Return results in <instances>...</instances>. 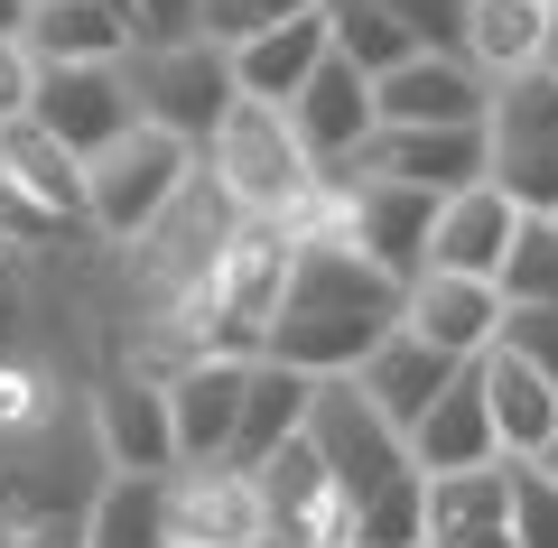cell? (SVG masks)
<instances>
[{
	"mask_svg": "<svg viewBox=\"0 0 558 548\" xmlns=\"http://www.w3.org/2000/svg\"><path fill=\"white\" fill-rule=\"evenodd\" d=\"M400 307H410V289L381 260H363L344 233H307L299 260H289V289H279V316H270V363L344 381L363 373V353L381 334H400Z\"/></svg>",
	"mask_w": 558,
	"mask_h": 548,
	"instance_id": "cell-1",
	"label": "cell"
},
{
	"mask_svg": "<svg viewBox=\"0 0 558 548\" xmlns=\"http://www.w3.org/2000/svg\"><path fill=\"white\" fill-rule=\"evenodd\" d=\"M205 176H215L252 223H289V215L326 186V168L307 158L289 102H252V94H242L233 112H223V131L205 139Z\"/></svg>",
	"mask_w": 558,
	"mask_h": 548,
	"instance_id": "cell-2",
	"label": "cell"
},
{
	"mask_svg": "<svg viewBox=\"0 0 558 548\" xmlns=\"http://www.w3.org/2000/svg\"><path fill=\"white\" fill-rule=\"evenodd\" d=\"M196 176H205L196 139L159 131V121H131L102 158H84V223H94L102 242H149L159 215L196 186Z\"/></svg>",
	"mask_w": 558,
	"mask_h": 548,
	"instance_id": "cell-3",
	"label": "cell"
},
{
	"mask_svg": "<svg viewBox=\"0 0 558 548\" xmlns=\"http://www.w3.org/2000/svg\"><path fill=\"white\" fill-rule=\"evenodd\" d=\"M121 75H131L140 121H159V131L196 139V149L223 131V112L242 102L233 47H215V38H140L131 57H121Z\"/></svg>",
	"mask_w": 558,
	"mask_h": 548,
	"instance_id": "cell-4",
	"label": "cell"
},
{
	"mask_svg": "<svg viewBox=\"0 0 558 548\" xmlns=\"http://www.w3.org/2000/svg\"><path fill=\"white\" fill-rule=\"evenodd\" d=\"M484 139H494V186L502 196H512L521 215H558V75L549 65L494 84Z\"/></svg>",
	"mask_w": 558,
	"mask_h": 548,
	"instance_id": "cell-5",
	"label": "cell"
},
{
	"mask_svg": "<svg viewBox=\"0 0 558 548\" xmlns=\"http://www.w3.org/2000/svg\"><path fill=\"white\" fill-rule=\"evenodd\" d=\"M307 447L326 455V474L344 484V502H373L381 484H400V474H418L410 465V437L391 428V418L373 410V400L354 391V373L344 381H317V410H307Z\"/></svg>",
	"mask_w": 558,
	"mask_h": 548,
	"instance_id": "cell-6",
	"label": "cell"
},
{
	"mask_svg": "<svg viewBox=\"0 0 558 548\" xmlns=\"http://www.w3.org/2000/svg\"><path fill=\"white\" fill-rule=\"evenodd\" d=\"M438 205H447V196H418V186H391V176H363V168H344V176H336V233L354 242L363 260H381L400 289L428 270Z\"/></svg>",
	"mask_w": 558,
	"mask_h": 548,
	"instance_id": "cell-7",
	"label": "cell"
},
{
	"mask_svg": "<svg viewBox=\"0 0 558 548\" xmlns=\"http://www.w3.org/2000/svg\"><path fill=\"white\" fill-rule=\"evenodd\" d=\"M242 223H252V215H242V205L223 196L215 176H196V186H186V196L159 215V233H149V242H131V252H140V297H149V307L186 297V289H196V279L223 260V242H233Z\"/></svg>",
	"mask_w": 558,
	"mask_h": 548,
	"instance_id": "cell-8",
	"label": "cell"
},
{
	"mask_svg": "<svg viewBox=\"0 0 558 548\" xmlns=\"http://www.w3.org/2000/svg\"><path fill=\"white\" fill-rule=\"evenodd\" d=\"M168 548H270L260 474H242V465H178L168 474Z\"/></svg>",
	"mask_w": 558,
	"mask_h": 548,
	"instance_id": "cell-9",
	"label": "cell"
},
{
	"mask_svg": "<svg viewBox=\"0 0 558 548\" xmlns=\"http://www.w3.org/2000/svg\"><path fill=\"white\" fill-rule=\"evenodd\" d=\"M260 511H270V548H354V502L307 437L260 465Z\"/></svg>",
	"mask_w": 558,
	"mask_h": 548,
	"instance_id": "cell-10",
	"label": "cell"
},
{
	"mask_svg": "<svg viewBox=\"0 0 558 548\" xmlns=\"http://www.w3.org/2000/svg\"><path fill=\"white\" fill-rule=\"evenodd\" d=\"M381 121H410V131H484L494 112V75H475V57H438V47H418L410 65L373 84Z\"/></svg>",
	"mask_w": 558,
	"mask_h": 548,
	"instance_id": "cell-11",
	"label": "cell"
},
{
	"mask_svg": "<svg viewBox=\"0 0 558 548\" xmlns=\"http://www.w3.org/2000/svg\"><path fill=\"white\" fill-rule=\"evenodd\" d=\"M28 121L57 131L75 158H102L140 121V102H131V75L121 65H38V112Z\"/></svg>",
	"mask_w": 558,
	"mask_h": 548,
	"instance_id": "cell-12",
	"label": "cell"
},
{
	"mask_svg": "<svg viewBox=\"0 0 558 548\" xmlns=\"http://www.w3.org/2000/svg\"><path fill=\"white\" fill-rule=\"evenodd\" d=\"M354 168L391 176V186H418V196H465V186L494 176V139L484 131H410V121H381Z\"/></svg>",
	"mask_w": 558,
	"mask_h": 548,
	"instance_id": "cell-13",
	"label": "cell"
},
{
	"mask_svg": "<svg viewBox=\"0 0 558 548\" xmlns=\"http://www.w3.org/2000/svg\"><path fill=\"white\" fill-rule=\"evenodd\" d=\"M94 447H102V474H178V410H168V381L112 373L94 391Z\"/></svg>",
	"mask_w": 558,
	"mask_h": 548,
	"instance_id": "cell-14",
	"label": "cell"
},
{
	"mask_svg": "<svg viewBox=\"0 0 558 548\" xmlns=\"http://www.w3.org/2000/svg\"><path fill=\"white\" fill-rule=\"evenodd\" d=\"M502 316H512L502 279L418 270V279H410V307H400V326H410V334H428V344H438V353H457V363H484V353L502 344Z\"/></svg>",
	"mask_w": 558,
	"mask_h": 548,
	"instance_id": "cell-15",
	"label": "cell"
},
{
	"mask_svg": "<svg viewBox=\"0 0 558 548\" xmlns=\"http://www.w3.org/2000/svg\"><path fill=\"white\" fill-rule=\"evenodd\" d=\"M289 121H299V139H307V158H317L326 176H344L363 149H373V131H381V102H373V75H363L354 57H326L317 75H307V94L289 102Z\"/></svg>",
	"mask_w": 558,
	"mask_h": 548,
	"instance_id": "cell-16",
	"label": "cell"
},
{
	"mask_svg": "<svg viewBox=\"0 0 558 548\" xmlns=\"http://www.w3.org/2000/svg\"><path fill=\"white\" fill-rule=\"evenodd\" d=\"M242 391H252V363H233V353H196V363L168 381V410H178V465H233Z\"/></svg>",
	"mask_w": 558,
	"mask_h": 548,
	"instance_id": "cell-17",
	"label": "cell"
},
{
	"mask_svg": "<svg viewBox=\"0 0 558 548\" xmlns=\"http://www.w3.org/2000/svg\"><path fill=\"white\" fill-rule=\"evenodd\" d=\"M457 373H465L457 353H438V344H428V334H410V326H400V334H381V344L363 353V373H354V391L373 400V410L391 418L400 437H410L418 418L438 410V391H447V381H457Z\"/></svg>",
	"mask_w": 558,
	"mask_h": 548,
	"instance_id": "cell-18",
	"label": "cell"
},
{
	"mask_svg": "<svg viewBox=\"0 0 558 548\" xmlns=\"http://www.w3.org/2000/svg\"><path fill=\"white\" fill-rule=\"evenodd\" d=\"M410 465H418V474H475V465H502L494 400H484V363H465V373L438 391V410L410 428Z\"/></svg>",
	"mask_w": 558,
	"mask_h": 548,
	"instance_id": "cell-19",
	"label": "cell"
},
{
	"mask_svg": "<svg viewBox=\"0 0 558 548\" xmlns=\"http://www.w3.org/2000/svg\"><path fill=\"white\" fill-rule=\"evenodd\" d=\"M512 242H521V205L502 196L494 176H484V186H465V196H447V205H438V233H428V270L502 279Z\"/></svg>",
	"mask_w": 558,
	"mask_h": 548,
	"instance_id": "cell-20",
	"label": "cell"
},
{
	"mask_svg": "<svg viewBox=\"0 0 558 548\" xmlns=\"http://www.w3.org/2000/svg\"><path fill=\"white\" fill-rule=\"evenodd\" d=\"M428 548H521L512 539V455L475 474H428Z\"/></svg>",
	"mask_w": 558,
	"mask_h": 548,
	"instance_id": "cell-21",
	"label": "cell"
},
{
	"mask_svg": "<svg viewBox=\"0 0 558 548\" xmlns=\"http://www.w3.org/2000/svg\"><path fill=\"white\" fill-rule=\"evenodd\" d=\"M140 20L121 0H28V57L38 65H121Z\"/></svg>",
	"mask_w": 558,
	"mask_h": 548,
	"instance_id": "cell-22",
	"label": "cell"
},
{
	"mask_svg": "<svg viewBox=\"0 0 558 548\" xmlns=\"http://www.w3.org/2000/svg\"><path fill=\"white\" fill-rule=\"evenodd\" d=\"M558 47V0H465V57L475 75H531Z\"/></svg>",
	"mask_w": 558,
	"mask_h": 548,
	"instance_id": "cell-23",
	"label": "cell"
},
{
	"mask_svg": "<svg viewBox=\"0 0 558 548\" xmlns=\"http://www.w3.org/2000/svg\"><path fill=\"white\" fill-rule=\"evenodd\" d=\"M307 410H317V373H289L260 353L252 363V391H242V437H233V465L260 474L279 447H299L307 437Z\"/></svg>",
	"mask_w": 558,
	"mask_h": 548,
	"instance_id": "cell-24",
	"label": "cell"
},
{
	"mask_svg": "<svg viewBox=\"0 0 558 548\" xmlns=\"http://www.w3.org/2000/svg\"><path fill=\"white\" fill-rule=\"evenodd\" d=\"M336 57V28H326V0L307 10V20H289V28H260L252 47H233V84L252 102H299L307 94V75Z\"/></svg>",
	"mask_w": 558,
	"mask_h": 548,
	"instance_id": "cell-25",
	"label": "cell"
},
{
	"mask_svg": "<svg viewBox=\"0 0 558 548\" xmlns=\"http://www.w3.org/2000/svg\"><path fill=\"white\" fill-rule=\"evenodd\" d=\"M484 400H494V437H502V455H549V437H558V381L549 373H531L521 353H484Z\"/></svg>",
	"mask_w": 558,
	"mask_h": 548,
	"instance_id": "cell-26",
	"label": "cell"
},
{
	"mask_svg": "<svg viewBox=\"0 0 558 548\" xmlns=\"http://www.w3.org/2000/svg\"><path fill=\"white\" fill-rule=\"evenodd\" d=\"M0 168L20 176V196L38 205V215H57V223H84V158L65 149L57 131H38V121L0 131Z\"/></svg>",
	"mask_w": 558,
	"mask_h": 548,
	"instance_id": "cell-27",
	"label": "cell"
},
{
	"mask_svg": "<svg viewBox=\"0 0 558 548\" xmlns=\"http://www.w3.org/2000/svg\"><path fill=\"white\" fill-rule=\"evenodd\" d=\"M84 548H168V474H102L84 502Z\"/></svg>",
	"mask_w": 558,
	"mask_h": 548,
	"instance_id": "cell-28",
	"label": "cell"
},
{
	"mask_svg": "<svg viewBox=\"0 0 558 548\" xmlns=\"http://www.w3.org/2000/svg\"><path fill=\"white\" fill-rule=\"evenodd\" d=\"M326 28H336V57H354L373 84L391 75V65L418 57V38L391 20V10H381V0H326Z\"/></svg>",
	"mask_w": 558,
	"mask_h": 548,
	"instance_id": "cell-29",
	"label": "cell"
},
{
	"mask_svg": "<svg viewBox=\"0 0 558 548\" xmlns=\"http://www.w3.org/2000/svg\"><path fill=\"white\" fill-rule=\"evenodd\" d=\"M354 548H428V474H400L354 511Z\"/></svg>",
	"mask_w": 558,
	"mask_h": 548,
	"instance_id": "cell-30",
	"label": "cell"
},
{
	"mask_svg": "<svg viewBox=\"0 0 558 548\" xmlns=\"http://www.w3.org/2000/svg\"><path fill=\"white\" fill-rule=\"evenodd\" d=\"M57 418V373L28 353H0V437H47Z\"/></svg>",
	"mask_w": 558,
	"mask_h": 548,
	"instance_id": "cell-31",
	"label": "cell"
},
{
	"mask_svg": "<svg viewBox=\"0 0 558 548\" xmlns=\"http://www.w3.org/2000/svg\"><path fill=\"white\" fill-rule=\"evenodd\" d=\"M502 297H558V215H521V242L502 260Z\"/></svg>",
	"mask_w": 558,
	"mask_h": 548,
	"instance_id": "cell-32",
	"label": "cell"
},
{
	"mask_svg": "<svg viewBox=\"0 0 558 548\" xmlns=\"http://www.w3.org/2000/svg\"><path fill=\"white\" fill-rule=\"evenodd\" d=\"M317 0H205L196 10V38H215V47H252L260 28H289V20H307Z\"/></svg>",
	"mask_w": 558,
	"mask_h": 548,
	"instance_id": "cell-33",
	"label": "cell"
},
{
	"mask_svg": "<svg viewBox=\"0 0 558 548\" xmlns=\"http://www.w3.org/2000/svg\"><path fill=\"white\" fill-rule=\"evenodd\" d=\"M512 539L521 548H558V474L539 455H512Z\"/></svg>",
	"mask_w": 558,
	"mask_h": 548,
	"instance_id": "cell-34",
	"label": "cell"
},
{
	"mask_svg": "<svg viewBox=\"0 0 558 548\" xmlns=\"http://www.w3.org/2000/svg\"><path fill=\"white\" fill-rule=\"evenodd\" d=\"M502 353H521L531 373L558 381V297H521V307L502 316Z\"/></svg>",
	"mask_w": 558,
	"mask_h": 548,
	"instance_id": "cell-35",
	"label": "cell"
},
{
	"mask_svg": "<svg viewBox=\"0 0 558 548\" xmlns=\"http://www.w3.org/2000/svg\"><path fill=\"white\" fill-rule=\"evenodd\" d=\"M418 47H438V57H465V0H381Z\"/></svg>",
	"mask_w": 558,
	"mask_h": 548,
	"instance_id": "cell-36",
	"label": "cell"
},
{
	"mask_svg": "<svg viewBox=\"0 0 558 548\" xmlns=\"http://www.w3.org/2000/svg\"><path fill=\"white\" fill-rule=\"evenodd\" d=\"M28 112H38V57L28 38H0V131H20Z\"/></svg>",
	"mask_w": 558,
	"mask_h": 548,
	"instance_id": "cell-37",
	"label": "cell"
},
{
	"mask_svg": "<svg viewBox=\"0 0 558 548\" xmlns=\"http://www.w3.org/2000/svg\"><path fill=\"white\" fill-rule=\"evenodd\" d=\"M47 233H65L57 215H38V205L20 196V176L0 168V242H10V252H28V242H47Z\"/></svg>",
	"mask_w": 558,
	"mask_h": 548,
	"instance_id": "cell-38",
	"label": "cell"
},
{
	"mask_svg": "<svg viewBox=\"0 0 558 548\" xmlns=\"http://www.w3.org/2000/svg\"><path fill=\"white\" fill-rule=\"evenodd\" d=\"M196 10H205V0H131L140 38H196Z\"/></svg>",
	"mask_w": 558,
	"mask_h": 548,
	"instance_id": "cell-39",
	"label": "cell"
},
{
	"mask_svg": "<svg viewBox=\"0 0 558 548\" xmlns=\"http://www.w3.org/2000/svg\"><path fill=\"white\" fill-rule=\"evenodd\" d=\"M10 334H20V270H10V252H0V353H20Z\"/></svg>",
	"mask_w": 558,
	"mask_h": 548,
	"instance_id": "cell-40",
	"label": "cell"
},
{
	"mask_svg": "<svg viewBox=\"0 0 558 548\" xmlns=\"http://www.w3.org/2000/svg\"><path fill=\"white\" fill-rule=\"evenodd\" d=\"M0 38H28V0H0Z\"/></svg>",
	"mask_w": 558,
	"mask_h": 548,
	"instance_id": "cell-41",
	"label": "cell"
},
{
	"mask_svg": "<svg viewBox=\"0 0 558 548\" xmlns=\"http://www.w3.org/2000/svg\"><path fill=\"white\" fill-rule=\"evenodd\" d=\"M539 465H549V474H558V437H549V455H539Z\"/></svg>",
	"mask_w": 558,
	"mask_h": 548,
	"instance_id": "cell-42",
	"label": "cell"
},
{
	"mask_svg": "<svg viewBox=\"0 0 558 548\" xmlns=\"http://www.w3.org/2000/svg\"><path fill=\"white\" fill-rule=\"evenodd\" d=\"M549 75H558V47H549Z\"/></svg>",
	"mask_w": 558,
	"mask_h": 548,
	"instance_id": "cell-43",
	"label": "cell"
},
{
	"mask_svg": "<svg viewBox=\"0 0 558 548\" xmlns=\"http://www.w3.org/2000/svg\"><path fill=\"white\" fill-rule=\"evenodd\" d=\"M0 252H10V242H0Z\"/></svg>",
	"mask_w": 558,
	"mask_h": 548,
	"instance_id": "cell-44",
	"label": "cell"
}]
</instances>
